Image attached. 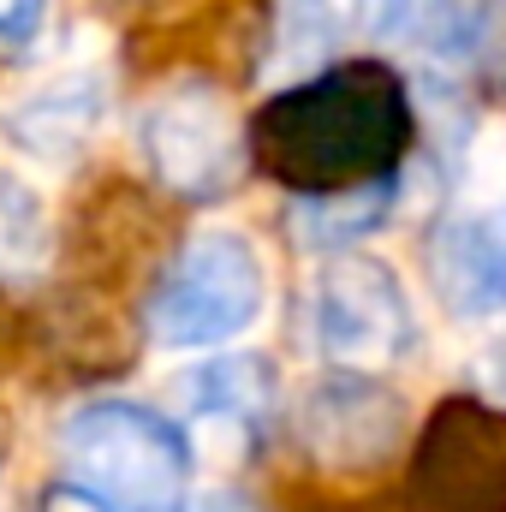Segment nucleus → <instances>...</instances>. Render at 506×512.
Returning a JSON list of instances; mask_svg holds the SVG:
<instances>
[{"mask_svg":"<svg viewBox=\"0 0 506 512\" xmlns=\"http://www.w3.org/2000/svg\"><path fill=\"white\" fill-rule=\"evenodd\" d=\"M405 149H411V96L376 60L328 66L292 84L262 114V155L280 179L298 185V197L399 173Z\"/></svg>","mask_w":506,"mask_h":512,"instance_id":"obj_1","label":"nucleus"},{"mask_svg":"<svg viewBox=\"0 0 506 512\" xmlns=\"http://www.w3.org/2000/svg\"><path fill=\"white\" fill-rule=\"evenodd\" d=\"M268 304V268L245 233L209 227L185 239L149 292V340L167 352H221L251 334Z\"/></svg>","mask_w":506,"mask_h":512,"instance_id":"obj_2","label":"nucleus"},{"mask_svg":"<svg viewBox=\"0 0 506 512\" xmlns=\"http://www.w3.org/2000/svg\"><path fill=\"white\" fill-rule=\"evenodd\" d=\"M60 453L114 507H179L191 483V435L137 399H84L66 411Z\"/></svg>","mask_w":506,"mask_h":512,"instance_id":"obj_3","label":"nucleus"},{"mask_svg":"<svg viewBox=\"0 0 506 512\" xmlns=\"http://www.w3.org/2000/svg\"><path fill=\"white\" fill-rule=\"evenodd\" d=\"M137 155L155 173V185H167L173 197L209 203V197H227L245 173V126L215 84L179 78L143 102Z\"/></svg>","mask_w":506,"mask_h":512,"instance_id":"obj_4","label":"nucleus"},{"mask_svg":"<svg viewBox=\"0 0 506 512\" xmlns=\"http://www.w3.org/2000/svg\"><path fill=\"white\" fill-rule=\"evenodd\" d=\"M310 334L334 370H393L417 352V310L381 256L340 251L310 286Z\"/></svg>","mask_w":506,"mask_h":512,"instance_id":"obj_5","label":"nucleus"},{"mask_svg":"<svg viewBox=\"0 0 506 512\" xmlns=\"http://www.w3.org/2000/svg\"><path fill=\"white\" fill-rule=\"evenodd\" d=\"M423 512H506V411L489 405H441L423 453H417V483Z\"/></svg>","mask_w":506,"mask_h":512,"instance_id":"obj_6","label":"nucleus"},{"mask_svg":"<svg viewBox=\"0 0 506 512\" xmlns=\"http://www.w3.org/2000/svg\"><path fill=\"white\" fill-rule=\"evenodd\" d=\"M298 435L328 471H370L405 435V399L376 370H328L298 405Z\"/></svg>","mask_w":506,"mask_h":512,"instance_id":"obj_7","label":"nucleus"},{"mask_svg":"<svg viewBox=\"0 0 506 512\" xmlns=\"http://www.w3.org/2000/svg\"><path fill=\"white\" fill-rule=\"evenodd\" d=\"M108 120V72L60 66L0 108V137L30 161H72Z\"/></svg>","mask_w":506,"mask_h":512,"instance_id":"obj_8","label":"nucleus"},{"mask_svg":"<svg viewBox=\"0 0 506 512\" xmlns=\"http://www.w3.org/2000/svg\"><path fill=\"white\" fill-rule=\"evenodd\" d=\"M429 292L453 322L506 316V227L489 215H453L429 233Z\"/></svg>","mask_w":506,"mask_h":512,"instance_id":"obj_9","label":"nucleus"},{"mask_svg":"<svg viewBox=\"0 0 506 512\" xmlns=\"http://www.w3.org/2000/svg\"><path fill=\"white\" fill-rule=\"evenodd\" d=\"M393 197H399V173H381V179H364V185H340V191H310V197L292 203V227L316 251H346V245L370 239L387 221Z\"/></svg>","mask_w":506,"mask_h":512,"instance_id":"obj_10","label":"nucleus"},{"mask_svg":"<svg viewBox=\"0 0 506 512\" xmlns=\"http://www.w3.org/2000/svg\"><path fill=\"white\" fill-rule=\"evenodd\" d=\"M185 405L209 423L256 429L274 405V370L268 358H251V352H221L185 376Z\"/></svg>","mask_w":506,"mask_h":512,"instance_id":"obj_11","label":"nucleus"},{"mask_svg":"<svg viewBox=\"0 0 506 512\" xmlns=\"http://www.w3.org/2000/svg\"><path fill=\"white\" fill-rule=\"evenodd\" d=\"M54 256V215H48V197L0 167V280L18 286V280H36Z\"/></svg>","mask_w":506,"mask_h":512,"instance_id":"obj_12","label":"nucleus"},{"mask_svg":"<svg viewBox=\"0 0 506 512\" xmlns=\"http://www.w3.org/2000/svg\"><path fill=\"white\" fill-rule=\"evenodd\" d=\"M364 12L381 42L429 48V54H453L465 30V0H370Z\"/></svg>","mask_w":506,"mask_h":512,"instance_id":"obj_13","label":"nucleus"},{"mask_svg":"<svg viewBox=\"0 0 506 512\" xmlns=\"http://www.w3.org/2000/svg\"><path fill=\"white\" fill-rule=\"evenodd\" d=\"M334 42V12L328 0H280V48L286 66H322Z\"/></svg>","mask_w":506,"mask_h":512,"instance_id":"obj_14","label":"nucleus"},{"mask_svg":"<svg viewBox=\"0 0 506 512\" xmlns=\"http://www.w3.org/2000/svg\"><path fill=\"white\" fill-rule=\"evenodd\" d=\"M54 0H0V42L6 48H30L48 30Z\"/></svg>","mask_w":506,"mask_h":512,"instance_id":"obj_15","label":"nucleus"},{"mask_svg":"<svg viewBox=\"0 0 506 512\" xmlns=\"http://www.w3.org/2000/svg\"><path fill=\"white\" fill-rule=\"evenodd\" d=\"M42 512H120V507H114L102 489H90L84 477H60V483H48Z\"/></svg>","mask_w":506,"mask_h":512,"instance_id":"obj_16","label":"nucleus"},{"mask_svg":"<svg viewBox=\"0 0 506 512\" xmlns=\"http://www.w3.org/2000/svg\"><path fill=\"white\" fill-rule=\"evenodd\" d=\"M483 387H489L495 399H506V334L483 352Z\"/></svg>","mask_w":506,"mask_h":512,"instance_id":"obj_17","label":"nucleus"},{"mask_svg":"<svg viewBox=\"0 0 506 512\" xmlns=\"http://www.w3.org/2000/svg\"><path fill=\"white\" fill-rule=\"evenodd\" d=\"M203 512H256V507L245 501V495H233V489H227V495H209V501H203Z\"/></svg>","mask_w":506,"mask_h":512,"instance_id":"obj_18","label":"nucleus"},{"mask_svg":"<svg viewBox=\"0 0 506 512\" xmlns=\"http://www.w3.org/2000/svg\"><path fill=\"white\" fill-rule=\"evenodd\" d=\"M6 459H12V417L0 411V471H6Z\"/></svg>","mask_w":506,"mask_h":512,"instance_id":"obj_19","label":"nucleus"}]
</instances>
